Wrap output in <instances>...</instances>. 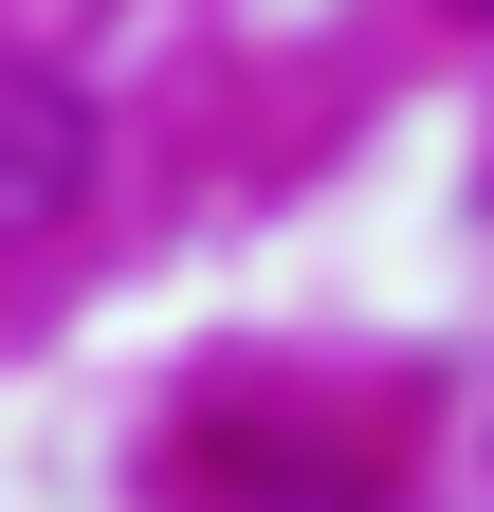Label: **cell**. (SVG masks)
I'll use <instances>...</instances> for the list:
<instances>
[{"instance_id": "cell-1", "label": "cell", "mask_w": 494, "mask_h": 512, "mask_svg": "<svg viewBox=\"0 0 494 512\" xmlns=\"http://www.w3.org/2000/svg\"><path fill=\"white\" fill-rule=\"evenodd\" d=\"M74 202H92V110H74V74L0 55V238H55Z\"/></svg>"}, {"instance_id": "cell-2", "label": "cell", "mask_w": 494, "mask_h": 512, "mask_svg": "<svg viewBox=\"0 0 494 512\" xmlns=\"http://www.w3.org/2000/svg\"><path fill=\"white\" fill-rule=\"evenodd\" d=\"M476 19H494V0H476Z\"/></svg>"}]
</instances>
